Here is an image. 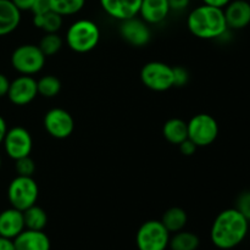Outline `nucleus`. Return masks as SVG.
Segmentation results:
<instances>
[{
    "mask_svg": "<svg viewBox=\"0 0 250 250\" xmlns=\"http://www.w3.org/2000/svg\"><path fill=\"white\" fill-rule=\"evenodd\" d=\"M249 229V221L236 209H226L214 220L210 231V238L221 250H231L238 247L246 239Z\"/></svg>",
    "mask_w": 250,
    "mask_h": 250,
    "instance_id": "1",
    "label": "nucleus"
},
{
    "mask_svg": "<svg viewBox=\"0 0 250 250\" xmlns=\"http://www.w3.org/2000/svg\"><path fill=\"white\" fill-rule=\"evenodd\" d=\"M187 27L190 33L200 39H216L227 32L224 9L199 5L189 12L187 17Z\"/></svg>",
    "mask_w": 250,
    "mask_h": 250,
    "instance_id": "2",
    "label": "nucleus"
},
{
    "mask_svg": "<svg viewBox=\"0 0 250 250\" xmlns=\"http://www.w3.org/2000/svg\"><path fill=\"white\" fill-rule=\"evenodd\" d=\"M100 41V29L92 20H77L66 32V43L72 51L78 54L89 53Z\"/></svg>",
    "mask_w": 250,
    "mask_h": 250,
    "instance_id": "3",
    "label": "nucleus"
},
{
    "mask_svg": "<svg viewBox=\"0 0 250 250\" xmlns=\"http://www.w3.org/2000/svg\"><path fill=\"white\" fill-rule=\"evenodd\" d=\"M38 197L39 187L33 177L16 176L7 187V199L10 205L21 211L36 204Z\"/></svg>",
    "mask_w": 250,
    "mask_h": 250,
    "instance_id": "4",
    "label": "nucleus"
},
{
    "mask_svg": "<svg viewBox=\"0 0 250 250\" xmlns=\"http://www.w3.org/2000/svg\"><path fill=\"white\" fill-rule=\"evenodd\" d=\"M46 56L36 44H22L11 54V65L20 75L33 76L43 70Z\"/></svg>",
    "mask_w": 250,
    "mask_h": 250,
    "instance_id": "5",
    "label": "nucleus"
},
{
    "mask_svg": "<svg viewBox=\"0 0 250 250\" xmlns=\"http://www.w3.org/2000/svg\"><path fill=\"white\" fill-rule=\"evenodd\" d=\"M170 234L163 222L159 220H149L137 231V248L138 250H166L168 248Z\"/></svg>",
    "mask_w": 250,
    "mask_h": 250,
    "instance_id": "6",
    "label": "nucleus"
},
{
    "mask_svg": "<svg viewBox=\"0 0 250 250\" xmlns=\"http://www.w3.org/2000/svg\"><path fill=\"white\" fill-rule=\"evenodd\" d=\"M188 139L195 146H209L219 136V124L209 114H198L187 122Z\"/></svg>",
    "mask_w": 250,
    "mask_h": 250,
    "instance_id": "7",
    "label": "nucleus"
},
{
    "mask_svg": "<svg viewBox=\"0 0 250 250\" xmlns=\"http://www.w3.org/2000/svg\"><path fill=\"white\" fill-rule=\"evenodd\" d=\"M141 81L148 89L166 92L173 87L172 66L161 61L146 62L141 70Z\"/></svg>",
    "mask_w": 250,
    "mask_h": 250,
    "instance_id": "8",
    "label": "nucleus"
},
{
    "mask_svg": "<svg viewBox=\"0 0 250 250\" xmlns=\"http://www.w3.org/2000/svg\"><path fill=\"white\" fill-rule=\"evenodd\" d=\"M43 125L49 136L55 139H66L75 129V120L65 109L54 107L44 115Z\"/></svg>",
    "mask_w": 250,
    "mask_h": 250,
    "instance_id": "9",
    "label": "nucleus"
},
{
    "mask_svg": "<svg viewBox=\"0 0 250 250\" xmlns=\"http://www.w3.org/2000/svg\"><path fill=\"white\" fill-rule=\"evenodd\" d=\"M5 153L12 160H17L23 156H28L33 148V139L28 129L24 127L16 126L7 129L2 141Z\"/></svg>",
    "mask_w": 250,
    "mask_h": 250,
    "instance_id": "10",
    "label": "nucleus"
},
{
    "mask_svg": "<svg viewBox=\"0 0 250 250\" xmlns=\"http://www.w3.org/2000/svg\"><path fill=\"white\" fill-rule=\"evenodd\" d=\"M38 95L37 80L32 76L21 75L10 82L7 95L10 102L17 106H24L33 102Z\"/></svg>",
    "mask_w": 250,
    "mask_h": 250,
    "instance_id": "11",
    "label": "nucleus"
},
{
    "mask_svg": "<svg viewBox=\"0 0 250 250\" xmlns=\"http://www.w3.org/2000/svg\"><path fill=\"white\" fill-rule=\"evenodd\" d=\"M120 36L125 42L136 48L146 46L151 39V31L149 24L142 19L132 17L120 23Z\"/></svg>",
    "mask_w": 250,
    "mask_h": 250,
    "instance_id": "12",
    "label": "nucleus"
},
{
    "mask_svg": "<svg viewBox=\"0 0 250 250\" xmlns=\"http://www.w3.org/2000/svg\"><path fill=\"white\" fill-rule=\"evenodd\" d=\"M99 2L105 14L121 22L139 14L142 0H99Z\"/></svg>",
    "mask_w": 250,
    "mask_h": 250,
    "instance_id": "13",
    "label": "nucleus"
},
{
    "mask_svg": "<svg viewBox=\"0 0 250 250\" xmlns=\"http://www.w3.org/2000/svg\"><path fill=\"white\" fill-rule=\"evenodd\" d=\"M227 27L243 29L250 23V2L247 0H231L224 7Z\"/></svg>",
    "mask_w": 250,
    "mask_h": 250,
    "instance_id": "14",
    "label": "nucleus"
},
{
    "mask_svg": "<svg viewBox=\"0 0 250 250\" xmlns=\"http://www.w3.org/2000/svg\"><path fill=\"white\" fill-rule=\"evenodd\" d=\"M15 250H50L51 243L44 231L24 229L14 239Z\"/></svg>",
    "mask_w": 250,
    "mask_h": 250,
    "instance_id": "15",
    "label": "nucleus"
},
{
    "mask_svg": "<svg viewBox=\"0 0 250 250\" xmlns=\"http://www.w3.org/2000/svg\"><path fill=\"white\" fill-rule=\"evenodd\" d=\"M24 227L23 211L15 208H9L0 212V236L14 239L19 236Z\"/></svg>",
    "mask_w": 250,
    "mask_h": 250,
    "instance_id": "16",
    "label": "nucleus"
},
{
    "mask_svg": "<svg viewBox=\"0 0 250 250\" xmlns=\"http://www.w3.org/2000/svg\"><path fill=\"white\" fill-rule=\"evenodd\" d=\"M168 0H142L139 14L148 24H159L170 14Z\"/></svg>",
    "mask_w": 250,
    "mask_h": 250,
    "instance_id": "17",
    "label": "nucleus"
},
{
    "mask_svg": "<svg viewBox=\"0 0 250 250\" xmlns=\"http://www.w3.org/2000/svg\"><path fill=\"white\" fill-rule=\"evenodd\" d=\"M21 12L11 0H0V37L7 36L19 28Z\"/></svg>",
    "mask_w": 250,
    "mask_h": 250,
    "instance_id": "18",
    "label": "nucleus"
},
{
    "mask_svg": "<svg viewBox=\"0 0 250 250\" xmlns=\"http://www.w3.org/2000/svg\"><path fill=\"white\" fill-rule=\"evenodd\" d=\"M163 134L164 138L168 143L178 146V144H181L183 141H186L188 138L187 122L183 121L182 119H178V117H173V119L167 120L164 124Z\"/></svg>",
    "mask_w": 250,
    "mask_h": 250,
    "instance_id": "19",
    "label": "nucleus"
},
{
    "mask_svg": "<svg viewBox=\"0 0 250 250\" xmlns=\"http://www.w3.org/2000/svg\"><path fill=\"white\" fill-rule=\"evenodd\" d=\"M170 233L182 231L188 222L187 212L178 207H172L164 212L160 220Z\"/></svg>",
    "mask_w": 250,
    "mask_h": 250,
    "instance_id": "20",
    "label": "nucleus"
},
{
    "mask_svg": "<svg viewBox=\"0 0 250 250\" xmlns=\"http://www.w3.org/2000/svg\"><path fill=\"white\" fill-rule=\"evenodd\" d=\"M24 227L27 229H34V231H44L46 224H48V215L43 208L38 207L37 204L32 205L31 208L23 211Z\"/></svg>",
    "mask_w": 250,
    "mask_h": 250,
    "instance_id": "21",
    "label": "nucleus"
},
{
    "mask_svg": "<svg viewBox=\"0 0 250 250\" xmlns=\"http://www.w3.org/2000/svg\"><path fill=\"white\" fill-rule=\"evenodd\" d=\"M200 241L197 234L182 229L170 237L168 248L171 250H197Z\"/></svg>",
    "mask_w": 250,
    "mask_h": 250,
    "instance_id": "22",
    "label": "nucleus"
},
{
    "mask_svg": "<svg viewBox=\"0 0 250 250\" xmlns=\"http://www.w3.org/2000/svg\"><path fill=\"white\" fill-rule=\"evenodd\" d=\"M33 24L45 33H58L62 26V16L49 10L43 15H33Z\"/></svg>",
    "mask_w": 250,
    "mask_h": 250,
    "instance_id": "23",
    "label": "nucleus"
},
{
    "mask_svg": "<svg viewBox=\"0 0 250 250\" xmlns=\"http://www.w3.org/2000/svg\"><path fill=\"white\" fill-rule=\"evenodd\" d=\"M85 0H50V10L60 16H72L84 7Z\"/></svg>",
    "mask_w": 250,
    "mask_h": 250,
    "instance_id": "24",
    "label": "nucleus"
},
{
    "mask_svg": "<svg viewBox=\"0 0 250 250\" xmlns=\"http://www.w3.org/2000/svg\"><path fill=\"white\" fill-rule=\"evenodd\" d=\"M38 95L43 98H54L60 93L61 82L56 76L46 75L37 81Z\"/></svg>",
    "mask_w": 250,
    "mask_h": 250,
    "instance_id": "25",
    "label": "nucleus"
},
{
    "mask_svg": "<svg viewBox=\"0 0 250 250\" xmlns=\"http://www.w3.org/2000/svg\"><path fill=\"white\" fill-rule=\"evenodd\" d=\"M38 46L46 58L53 56L62 48V38L58 33H45L39 42Z\"/></svg>",
    "mask_w": 250,
    "mask_h": 250,
    "instance_id": "26",
    "label": "nucleus"
},
{
    "mask_svg": "<svg viewBox=\"0 0 250 250\" xmlns=\"http://www.w3.org/2000/svg\"><path fill=\"white\" fill-rule=\"evenodd\" d=\"M15 170L17 176H27V177H33L36 172V163L31 156H23L21 159L15 160Z\"/></svg>",
    "mask_w": 250,
    "mask_h": 250,
    "instance_id": "27",
    "label": "nucleus"
},
{
    "mask_svg": "<svg viewBox=\"0 0 250 250\" xmlns=\"http://www.w3.org/2000/svg\"><path fill=\"white\" fill-rule=\"evenodd\" d=\"M236 209L250 222V190L242 192L236 200Z\"/></svg>",
    "mask_w": 250,
    "mask_h": 250,
    "instance_id": "28",
    "label": "nucleus"
},
{
    "mask_svg": "<svg viewBox=\"0 0 250 250\" xmlns=\"http://www.w3.org/2000/svg\"><path fill=\"white\" fill-rule=\"evenodd\" d=\"M173 72V87H185L189 82V72L185 66H175Z\"/></svg>",
    "mask_w": 250,
    "mask_h": 250,
    "instance_id": "29",
    "label": "nucleus"
},
{
    "mask_svg": "<svg viewBox=\"0 0 250 250\" xmlns=\"http://www.w3.org/2000/svg\"><path fill=\"white\" fill-rule=\"evenodd\" d=\"M50 10V0H34L29 11L33 15H43Z\"/></svg>",
    "mask_w": 250,
    "mask_h": 250,
    "instance_id": "30",
    "label": "nucleus"
},
{
    "mask_svg": "<svg viewBox=\"0 0 250 250\" xmlns=\"http://www.w3.org/2000/svg\"><path fill=\"white\" fill-rule=\"evenodd\" d=\"M178 148H180V151L183 154V155L190 156L195 153V150H197L198 146H195V144L193 143L190 139L187 138L186 141H183L182 143L178 144Z\"/></svg>",
    "mask_w": 250,
    "mask_h": 250,
    "instance_id": "31",
    "label": "nucleus"
},
{
    "mask_svg": "<svg viewBox=\"0 0 250 250\" xmlns=\"http://www.w3.org/2000/svg\"><path fill=\"white\" fill-rule=\"evenodd\" d=\"M190 0H168V5H170L171 11L180 12L187 9L189 6Z\"/></svg>",
    "mask_w": 250,
    "mask_h": 250,
    "instance_id": "32",
    "label": "nucleus"
},
{
    "mask_svg": "<svg viewBox=\"0 0 250 250\" xmlns=\"http://www.w3.org/2000/svg\"><path fill=\"white\" fill-rule=\"evenodd\" d=\"M10 82L11 81L4 75V73H0V98L6 97L7 95V90H9L10 87Z\"/></svg>",
    "mask_w": 250,
    "mask_h": 250,
    "instance_id": "33",
    "label": "nucleus"
},
{
    "mask_svg": "<svg viewBox=\"0 0 250 250\" xmlns=\"http://www.w3.org/2000/svg\"><path fill=\"white\" fill-rule=\"evenodd\" d=\"M20 11H29L34 0H11Z\"/></svg>",
    "mask_w": 250,
    "mask_h": 250,
    "instance_id": "34",
    "label": "nucleus"
},
{
    "mask_svg": "<svg viewBox=\"0 0 250 250\" xmlns=\"http://www.w3.org/2000/svg\"><path fill=\"white\" fill-rule=\"evenodd\" d=\"M231 0H203V4L210 5V6L220 7V9H224Z\"/></svg>",
    "mask_w": 250,
    "mask_h": 250,
    "instance_id": "35",
    "label": "nucleus"
},
{
    "mask_svg": "<svg viewBox=\"0 0 250 250\" xmlns=\"http://www.w3.org/2000/svg\"><path fill=\"white\" fill-rule=\"evenodd\" d=\"M0 250H15L14 241L0 236Z\"/></svg>",
    "mask_w": 250,
    "mask_h": 250,
    "instance_id": "36",
    "label": "nucleus"
},
{
    "mask_svg": "<svg viewBox=\"0 0 250 250\" xmlns=\"http://www.w3.org/2000/svg\"><path fill=\"white\" fill-rule=\"evenodd\" d=\"M7 132V125L4 117L0 115V144H2V141L5 138V134Z\"/></svg>",
    "mask_w": 250,
    "mask_h": 250,
    "instance_id": "37",
    "label": "nucleus"
},
{
    "mask_svg": "<svg viewBox=\"0 0 250 250\" xmlns=\"http://www.w3.org/2000/svg\"><path fill=\"white\" fill-rule=\"evenodd\" d=\"M1 165H2V159H1V155H0V168H1Z\"/></svg>",
    "mask_w": 250,
    "mask_h": 250,
    "instance_id": "38",
    "label": "nucleus"
}]
</instances>
